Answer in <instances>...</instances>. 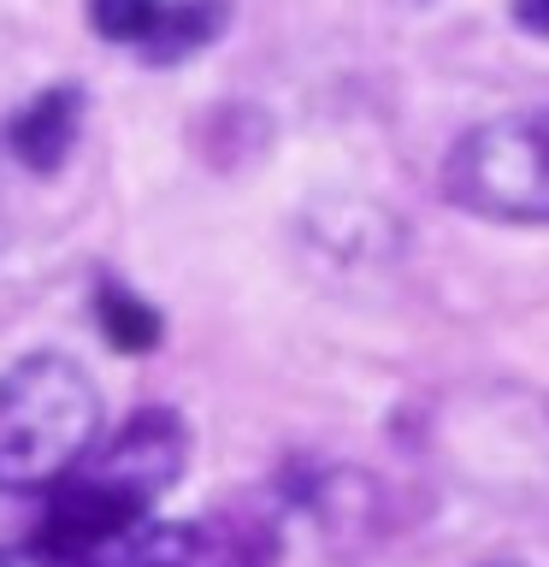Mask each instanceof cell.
Here are the masks:
<instances>
[{"label": "cell", "mask_w": 549, "mask_h": 567, "mask_svg": "<svg viewBox=\"0 0 549 567\" xmlns=\"http://www.w3.org/2000/svg\"><path fill=\"white\" fill-rule=\"evenodd\" d=\"M189 467V425L177 408H136L113 437H95L89 455L71 467L35 514V538L95 556L131 526H142L166 496L184 485Z\"/></svg>", "instance_id": "1"}, {"label": "cell", "mask_w": 549, "mask_h": 567, "mask_svg": "<svg viewBox=\"0 0 549 567\" xmlns=\"http://www.w3.org/2000/svg\"><path fill=\"white\" fill-rule=\"evenodd\" d=\"M101 437V390L83 361L35 349L0 372V491L42 496Z\"/></svg>", "instance_id": "2"}, {"label": "cell", "mask_w": 549, "mask_h": 567, "mask_svg": "<svg viewBox=\"0 0 549 567\" xmlns=\"http://www.w3.org/2000/svg\"><path fill=\"white\" fill-rule=\"evenodd\" d=\"M443 202L485 225H549V106L496 113L449 142Z\"/></svg>", "instance_id": "3"}, {"label": "cell", "mask_w": 549, "mask_h": 567, "mask_svg": "<svg viewBox=\"0 0 549 567\" xmlns=\"http://www.w3.org/2000/svg\"><path fill=\"white\" fill-rule=\"evenodd\" d=\"M95 567H278V532L266 496H255L195 520H142L95 549Z\"/></svg>", "instance_id": "4"}, {"label": "cell", "mask_w": 549, "mask_h": 567, "mask_svg": "<svg viewBox=\"0 0 549 567\" xmlns=\"http://www.w3.org/2000/svg\"><path fill=\"white\" fill-rule=\"evenodd\" d=\"M83 113H89L83 83H48V89H35V95L7 118L0 142H7V154L30 177H53V172H65L71 154H77Z\"/></svg>", "instance_id": "5"}, {"label": "cell", "mask_w": 549, "mask_h": 567, "mask_svg": "<svg viewBox=\"0 0 549 567\" xmlns=\"http://www.w3.org/2000/svg\"><path fill=\"white\" fill-rule=\"evenodd\" d=\"M230 24V0H159L148 35L131 48L142 65H184L207 53Z\"/></svg>", "instance_id": "6"}, {"label": "cell", "mask_w": 549, "mask_h": 567, "mask_svg": "<svg viewBox=\"0 0 549 567\" xmlns=\"http://www.w3.org/2000/svg\"><path fill=\"white\" fill-rule=\"evenodd\" d=\"M95 326L118 354H148L166 337V313L154 301H142L124 278H101L95 284Z\"/></svg>", "instance_id": "7"}, {"label": "cell", "mask_w": 549, "mask_h": 567, "mask_svg": "<svg viewBox=\"0 0 549 567\" xmlns=\"http://www.w3.org/2000/svg\"><path fill=\"white\" fill-rule=\"evenodd\" d=\"M83 12H89V30H95L101 42L136 48L142 35H148V24H154L159 0H83Z\"/></svg>", "instance_id": "8"}, {"label": "cell", "mask_w": 549, "mask_h": 567, "mask_svg": "<svg viewBox=\"0 0 549 567\" xmlns=\"http://www.w3.org/2000/svg\"><path fill=\"white\" fill-rule=\"evenodd\" d=\"M0 567H95V556H77V549H60L30 532L18 544H0Z\"/></svg>", "instance_id": "9"}, {"label": "cell", "mask_w": 549, "mask_h": 567, "mask_svg": "<svg viewBox=\"0 0 549 567\" xmlns=\"http://www.w3.org/2000/svg\"><path fill=\"white\" fill-rule=\"evenodd\" d=\"M514 30L531 35V42H549V0H514Z\"/></svg>", "instance_id": "10"}, {"label": "cell", "mask_w": 549, "mask_h": 567, "mask_svg": "<svg viewBox=\"0 0 549 567\" xmlns=\"http://www.w3.org/2000/svg\"><path fill=\"white\" fill-rule=\"evenodd\" d=\"M18 503H24V496H12V491H0V544H18V538H30L35 526H18Z\"/></svg>", "instance_id": "11"}, {"label": "cell", "mask_w": 549, "mask_h": 567, "mask_svg": "<svg viewBox=\"0 0 549 567\" xmlns=\"http://www.w3.org/2000/svg\"><path fill=\"white\" fill-rule=\"evenodd\" d=\"M485 567H531V561H485Z\"/></svg>", "instance_id": "12"}]
</instances>
